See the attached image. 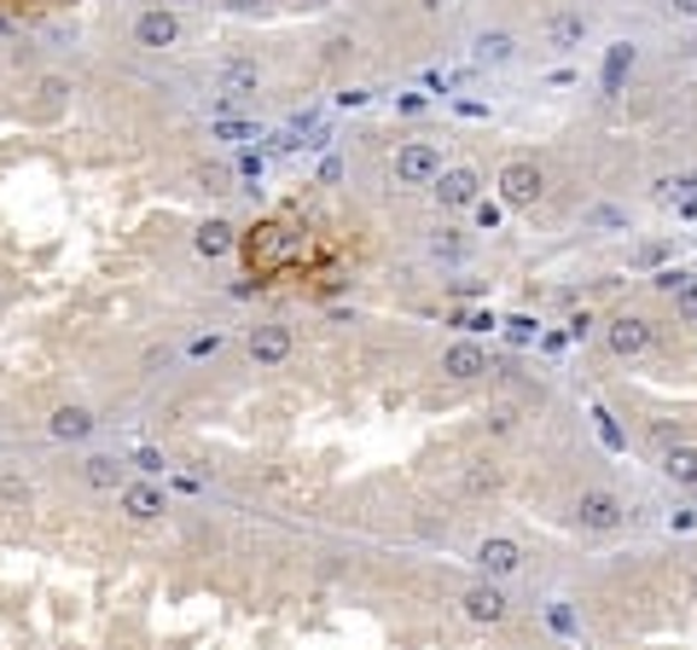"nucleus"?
I'll use <instances>...</instances> for the list:
<instances>
[{
	"mask_svg": "<svg viewBox=\"0 0 697 650\" xmlns=\"http://www.w3.org/2000/svg\"><path fill=\"white\" fill-rule=\"evenodd\" d=\"M302 250V232L291 221H262L256 232H245V262L256 273H273V268H286L291 256Z\"/></svg>",
	"mask_w": 697,
	"mask_h": 650,
	"instance_id": "nucleus-1",
	"label": "nucleus"
},
{
	"mask_svg": "<svg viewBox=\"0 0 697 650\" xmlns=\"http://www.w3.org/2000/svg\"><path fill=\"white\" fill-rule=\"evenodd\" d=\"M570 517H576V529H587V534H616V529L628 523V506L616 500L610 488H587Z\"/></svg>",
	"mask_w": 697,
	"mask_h": 650,
	"instance_id": "nucleus-2",
	"label": "nucleus"
},
{
	"mask_svg": "<svg viewBox=\"0 0 697 650\" xmlns=\"http://www.w3.org/2000/svg\"><path fill=\"white\" fill-rule=\"evenodd\" d=\"M651 337H657L651 320H645V314H628V308L605 320V349H610L616 360H639V354H651Z\"/></svg>",
	"mask_w": 697,
	"mask_h": 650,
	"instance_id": "nucleus-3",
	"label": "nucleus"
},
{
	"mask_svg": "<svg viewBox=\"0 0 697 650\" xmlns=\"http://www.w3.org/2000/svg\"><path fill=\"white\" fill-rule=\"evenodd\" d=\"M396 180L401 187H436V180H442V151L430 140H407L396 151Z\"/></svg>",
	"mask_w": 697,
	"mask_h": 650,
	"instance_id": "nucleus-4",
	"label": "nucleus"
},
{
	"mask_svg": "<svg viewBox=\"0 0 697 650\" xmlns=\"http://www.w3.org/2000/svg\"><path fill=\"white\" fill-rule=\"evenodd\" d=\"M540 192H547V180H540V169H535L529 158H511V163L500 169V198L511 203V210H535Z\"/></svg>",
	"mask_w": 697,
	"mask_h": 650,
	"instance_id": "nucleus-5",
	"label": "nucleus"
},
{
	"mask_svg": "<svg viewBox=\"0 0 697 650\" xmlns=\"http://www.w3.org/2000/svg\"><path fill=\"white\" fill-rule=\"evenodd\" d=\"M436 203H442V210H477L482 203V174L471 163L442 169V180H436Z\"/></svg>",
	"mask_w": 697,
	"mask_h": 650,
	"instance_id": "nucleus-6",
	"label": "nucleus"
},
{
	"mask_svg": "<svg viewBox=\"0 0 697 650\" xmlns=\"http://www.w3.org/2000/svg\"><path fill=\"white\" fill-rule=\"evenodd\" d=\"M459 610H465V621H477V628H500V621L511 616V604H506V592L495 587V581H471L465 587V598H459Z\"/></svg>",
	"mask_w": 697,
	"mask_h": 650,
	"instance_id": "nucleus-7",
	"label": "nucleus"
},
{
	"mask_svg": "<svg viewBox=\"0 0 697 650\" xmlns=\"http://www.w3.org/2000/svg\"><path fill=\"white\" fill-rule=\"evenodd\" d=\"M180 41V18L169 7H146L135 18V47H146V53H163V47Z\"/></svg>",
	"mask_w": 697,
	"mask_h": 650,
	"instance_id": "nucleus-8",
	"label": "nucleus"
},
{
	"mask_svg": "<svg viewBox=\"0 0 697 650\" xmlns=\"http://www.w3.org/2000/svg\"><path fill=\"white\" fill-rule=\"evenodd\" d=\"M477 563H482L488 581H506V576H518V569H524V546L506 540V534H488V540L477 546Z\"/></svg>",
	"mask_w": 697,
	"mask_h": 650,
	"instance_id": "nucleus-9",
	"label": "nucleus"
},
{
	"mask_svg": "<svg viewBox=\"0 0 697 650\" xmlns=\"http://www.w3.org/2000/svg\"><path fill=\"white\" fill-rule=\"evenodd\" d=\"M482 372H488V354H482V343H471V337H459V343L442 349V378H454V383H477Z\"/></svg>",
	"mask_w": 697,
	"mask_h": 650,
	"instance_id": "nucleus-10",
	"label": "nucleus"
},
{
	"mask_svg": "<svg viewBox=\"0 0 697 650\" xmlns=\"http://www.w3.org/2000/svg\"><path fill=\"white\" fill-rule=\"evenodd\" d=\"M250 360L256 367H286L291 360V326H256L250 331Z\"/></svg>",
	"mask_w": 697,
	"mask_h": 650,
	"instance_id": "nucleus-11",
	"label": "nucleus"
},
{
	"mask_svg": "<svg viewBox=\"0 0 697 650\" xmlns=\"http://www.w3.org/2000/svg\"><path fill=\"white\" fill-rule=\"evenodd\" d=\"M657 464H663V477L675 482V488L697 493V448H691V441H668Z\"/></svg>",
	"mask_w": 697,
	"mask_h": 650,
	"instance_id": "nucleus-12",
	"label": "nucleus"
},
{
	"mask_svg": "<svg viewBox=\"0 0 697 650\" xmlns=\"http://www.w3.org/2000/svg\"><path fill=\"white\" fill-rule=\"evenodd\" d=\"M122 511L135 517V523H158L163 517V488H151V482H122Z\"/></svg>",
	"mask_w": 697,
	"mask_h": 650,
	"instance_id": "nucleus-13",
	"label": "nucleus"
},
{
	"mask_svg": "<svg viewBox=\"0 0 697 650\" xmlns=\"http://www.w3.org/2000/svg\"><path fill=\"white\" fill-rule=\"evenodd\" d=\"M471 59H477L482 70H500V64L518 59V41H511L506 30H482V36H477V47H471Z\"/></svg>",
	"mask_w": 697,
	"mask_h": 650,
	"instance_id": "nucleus-14",
	"label": "nucleus"
},
{
	"mask_svg": "<svg viewBox=\"0 0 697 650\" xmlns=\"http://www.w3.org/2000/svg\"><path fill=\"white\" fill-rule=\"evenodd\" d=\"M547 41L558 47V53H576V47L587 41V18L581 12H552L547 18Z\"/></svg>",
	"mask_w": 697,
	"mask_h": 650,
	"instance_id": "nucleus-15",
	"label": "nucleus"
},
{
	"mask_svg": "<svg viewBox=\"0 0 697 650\" xmlns=\"http://www.w3.org/2000/svg\"><path fill=\"white\" fill-rule=\"evenodd\" d=\"M93 424H99V419H93L88 407H59L53 419H47V430H53L59 441H88V436H93Z\"/></svg>",
	"mask_w": 697,
	"mask_h": 650,
	"instance_id": "nucleus-16",
	"label": "nucleus"
},
{
	"mask_svg": "<svg viewBox=\"0 0 697 650\" xmlns=\"http://www.w3.org/2000/svg\"><path fill=\"white\" fill-rule=\"evenodd\" d=\"M216 82H221V93H227V99H245V93H256V82H262V70H256L250 59H227Z\"/></svg>",
	"mask_w": 697,
	"mask_h": 650,
	"instance_id": "nucleus-17",
	"label": "nucleus"
},
{
	"mask_svg": "<svg viewBox=\"0 0 697 650\" xmlns=\"http://www.w3.org/2000/svg\"><path fill=\"white\" fill-rule=\"evenodd\" d=\"M192 244H198V256H210V262H216V256H227L232 244H239V227H232V221H203Z\"/></svg>",
	"mask_w": 697,
	"mask_h": 650,
	"instance_id": "nucleus-18",
	"label": "nucleus"
},
{
	"mask_svg": "<svg viewBox=\"0 0 697 650\" xmlns=\"http://www.w3.org/2000/svg\"><path fill=\"white\" fill-rule=\"evenodd\" d=\"M82 477H88V488L122 493V459H111V453H93V459L82 464Z\"/></svg>",
	"mask_w": 697,
	"mask_h": 650,
	"instance_id": "nucleus-19",
	"label": "nucleus"
},
{
	"mask_svg": "<svg viewBox=\"0 0 697 650\" xmlns=\"http://www.w3.org/2000/svg\"><path fill=\"white\" fill-rule=\"evenodd\" d=\"M634 70V47L628 41H616L610 53H605V93H623V76Z\"/></svg>",
	"mask_w": 697,
	"mask_h": 650,
	"instance_id": "nucleus-20",
	"label": "nucleus"
},
{
	"mask_svg": "<svg viewBox=\"0 0 697 650\" xmlns=\"http://www.w3.org/2000/svg\"><path fill=\"white\" fill-rule=\"evenodd\" d=\"M581 227H593V232H628V210H616V203H593V210L581 216Z\"/></svg>",
	"mask_w": 697,
	"mask_h": 650,
	"instance_id": "nucleus-21",
	"label": "nucleus"
},
{
	"mask_svg": "<svg viewBox=\"0 0 697 650\" xmlns=\"http://www.w3.org/2000/svg\"><path fill=\"white\" fill-rule=\"evenodd\" d=\"M495 488H500L495 459H471V464H465V493H495Z\"/></svg>",
	"mask_w": 697,
	"mask_h": 650,
	"instance_id": "nucleus-22",
	"label": "nucleus"
},
{
	"mask_svg": "<svg viewBox=\"0 0 697 650\" xmlns=\"http://www.w3.org/2000/svg\"><path fill=\"white\" fill-rule=\"evenodd\" d=\"M675 320H680V326H697V279H686L680 291H675Z\"/></svg>",
	"mask_w": 697,
	"mask_h": 650,
	"instance_id": "nucleus-23",
	"label": "nucleus"
},
{
	"mask_svg": "<svg viewBox=\"0 0 697 650\" xmlns=\"http://www.w3.org/2000/svg\"><path fill=\"white\" fill-rule=\"evenodd\" d=\"M430 256H442V262H459V256H465V239H459L454 227H442V232L430 239Z\"/></svg>",
	"mask_w": 697,
	"mask_h": 650,
	"instance_id": "nucleus-24",
	"label": "nucleus"
},
{
	"mask_svg": "<svg viewBox=\"0 0 697 650\" xmlns=\"http://www.w3.org/2000/svg\"><path fill=\"white\" fill-rule=\"evenodd\" d=\"M0 500H7V506H23V500H30V482H23L18 471H0Z\"/></svg>",
	"mask_w": 697,
	"mask_h": 650,
	"instance_id": "nucleus-25",
	"label": "nucleus"
},
{
	"mask_svg": "<svg viewBox=\"0 0 697 650\" xmlns=\"http://www.w3.org/2000/svg\"><path fill=\"white\" fill-rule=\"evenodd\" d=\"M686 279H691V273H680V268H657V279H651V284H657L663 297H675L680 284H686Z\"/></svg>",
	"mask_w": 697,
	"mask_h": 650,
	"instance_id": "nucleus-26",
	"label": "nucleus"
},
{
	"mask_svg": "<svg viewBox=\"0 0 697 650\" xmlns=\"http://www.w3.org/2000/svg\"><path fill=\"white\" fill-rule=\"evenodd\" d=\"M454 326H465V331H495L500 320H495V314H454Z\"/></svg>",
	"mask_w": 697,
	"mask_h": 650,
	"instance_id": "nucleus-27",
	"label": "nucleus"
},
{
	"mask_svg": "<svg viewBox=\"0 0 697 650\" xmlns=\"http://www.w3.org/2000/svg\"><path fill=\"white\" fill-rule=\"evenodd\" d=\"M216 134L221 140H256V128L250 122H216Z\"/></svg>",
	"mask_w": 697,
	"mask_h": 650,
	"instance_id": "nucleus-28",
	"label": "nucleus"
},
{
	"mask_svg": "<svg viewBox=\"0 0 697 650\" xmlns=\"http://www.w3.org/2000/svg\"><path fill=\"white\" fill-rule=\"evenodd\" d=\"M477 227H482V232H495V227H500V203H488V198H482V203H477Z\"/></svg>",
	"mask_w": 697,
	"mask_h": 650,
	"instance_id": "nucleus-29",
	"label": "nucleus"
},
{
	"mask_svg": "<svg viewBox=\"0 0 697 650\" xmlns=\"http://www.w3.org/2000/svg\"><path fill=\"white\" fill-rule=\"evenodd\" d=\"M135 464H140V471H146V477H158V471H163V453H151V448H140V453H135Z\"/></svg>",
	"mask_w": 697,
	"mask_h": 650,
	"instance_id": "nucleus-30",
	"label": "nucleus"
},
{
	"mask_svg": "<svg viewBox=\"0 0 697 650\" xmlns=\"http://www.w3.org/2000/svg\"><path fill=\"white\" fill-rule=\"evenodd\" d=\"M511 326V337H518V343H529V337H535V320L529 314H518V320H506Z\"/></svg>",
	"mask_w": 697,
	"mask_h": 650,
	"instance_id": "nucleus-31",
	"label": "nucleus"
},
{
	"mask_svg": "<svg viewBox=\"0 0 697 650\" xmlns=\"http://www.w3.org/2000/svg\"><path fill=\"white\" fill-rule=\"evenodd\" d=\"M634 262H639V268H657V262H663V244H645V250L634 256Z\"/></svg>",
	"mask_w": 697,
	"mask_h": 650,
	"instance_id": "nucleus-32",
	"label": "nucleus"
},
{
	"mask_svg": "<svg viewBox=\"0 0 697 650\" xmlns=\"http://www.w3.org/2000/svg\"><path fill=\"white\" fill-rule=\"evenodd\" d=\"M668 12H675V18H697V0H668Z\"/></svg>",
	"mask_w": 697,
	"mask_h": 650,
	"instance_id": "nucleus-33",
	"label": "nucleus"
},
{
	"mask_svg": "<svg viewBox=\"0 0 697 650\" xmlns=\"http://www.w3.org/2000/svg\"><path fill=\"white\" fill-rule=\"evenodd\" d=\"M680 216H686V221L697 216V192H686V198H680Z\"/></svg>",
	"mask_w": 697,
	"mask_h": 650,
	"instance_id": "nucleus-34",
	"label": "nucleus"
},
{
	"mask_svg": "<svg viewBox=\"0 0 697 650\" xmlns=\"http://www.w3.org/2000/svg\"><path fill=\"white\" fill-rule=\"evenodd\" d=\"M227 7H232V12H250V7H262V0H227Z\"/></svg>",
	"mask_w": 697,
	"mask_h": 650,
	"instance_id": "nucleus-35",
	"label": "nucleus"
},
{
	"mask_svg": "<svg viewBox=\"0 0 697 650\" xmlns=\"http://www.w3.org/2000/svg\"><path fill=\"white\" fill-rule=\"evenodd\" d=\"M302 7H331V0H302Z\"/></svg>",
	"mask_w": 697,
	"mask_h": 650,
	"instance_id": "nucleus-36",
	"label": "nucleus"
},
{
	"mask_svg": "<svg viewBox=\"0 0 697 650\" xmlns=\"http://www.w3.org/2000/svg\"><path fill=\"white\" fill-rule=\"evenodd\" d=\"M169 7H192V0H169Z\"/></svg>",
	"mask_w": 697,
	"mask_h": 650,
	"instance_id": "nucleus-37",
	"label": "nucleus"
},
{
	"mask_svg": "<svg viewBox=\"0 0 697 650\" xmlns=\"http://www.w3.org/2000/svg\"><path fill=\"white\" fill-rule=\"evenodd\" d=\"M691 592H697V576H691Z\"/></svg>",
	"mask_w": 697,
	"mask_h": 650,
	"instance_id": "nucleus-38",
	"label": "nucleus"
},
{
	"mask_svg": "<svg viewBox=\"0 0 697 650\" xmlns=\"http://www.w3.org/2000/svg\"><path fill=\"white\" fill-rule=\"evenodd\" d=\"M0 308H7V297H0Z\"/></svg>",
	"mask_w": 697,
	"mask_h": 650,
	"instance_id": "nucleus-39",
	"label": "nucleus"
}]
</instances>
